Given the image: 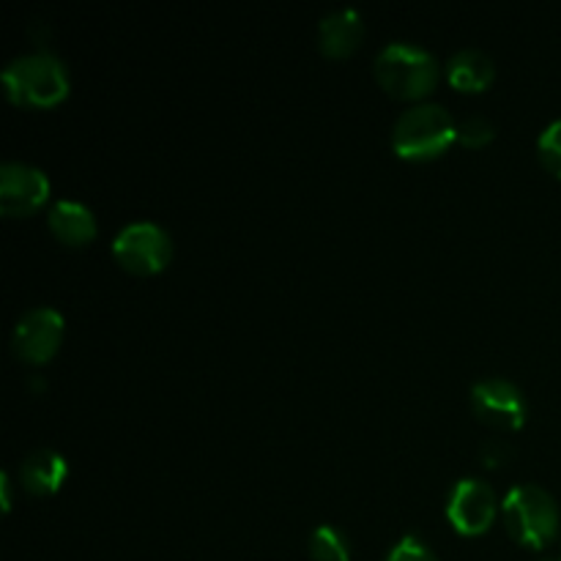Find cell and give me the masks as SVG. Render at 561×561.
I'll list each match as a JSON object with an SVG mask.
<instances>
[{
  "label": "cell",
  "instance_id": "6da1fadb",
  "mask_svg": "<svg viewBox=\"0 0 561 561\" xmlns=\"http://www.w3.org/2000/svg\"><path fill=\"white\" fill-rule=\"evenodd\" d=\"M3 88L16 107L44 110L69 96V75L55 55L31 53L5 66Z\"/></svg>",
  "mask_w": 561,
  "mask_h": 561
},
{
  "label": "cell",
  "instance_id": "7a4b0ae2",
  "mask_svg": "<svg viewBox=\"0 0 561 561\" xmlns=\"http://www.w3.org/2000/svg\"><path fill=\"white\" fill-rule=\"evenodd\" d=\"M458 140V124L442 104H416L405 110L392 129V148L409 162H431L444 157Z\"/></svg>",
  "mask_w": 561,
  "mask_h": 561
},
{
  "label": "cell",
  "instance_id": "3957f363",
  "mask_svg": "<svg viewBox=\"0 0 561 561\" xmlns=\"http://www.w3.org/2000/svg\"><path fill=\"white\" fill-rule=\"evenodd\" d=\"M376 80L389 96L414 102L433 93L438 82V64L416 44H389L376 58Z\"/></svg>",
  "mask_w": 561,
  "mask_h": 561
},
{
  "label": "cell",
  "instance_id": "277c9868",
  "mask_svg": "<svg viewBox=\"0 0 561 561\" xmlns=\"http://www.w3.org/2000/svg\"><path fill=\"white\" fill-rule=\"evenodd\" d=\"M504 526L520 548L540 551L559 531L557 499L540 485H518L504 499Z\"/></svg>",
  "mask_w": 561,
  "mask_h": 561
},
{
  "label": "cell",
  "instance_id": "5b68a950",
  "mask_svg": "<svg viewBox=\"0 0 561 561\" xmlns=\"http://www.w3.org/2000/svg\"><path fill=\"white\" fill-rule=\"evenodd\" d=\"M113 255L121 268L137 277H151L168 268L173 257V241L159 225L135 222L121 230L113 241Z\"/></svg>",
  "mask_w": 561,
  "mask_h": 561
},
{
  "label": "cell",
  "instance_id": "8992f818",
  "mask_svg": "<svg viewBox=\"0 0 561 561\" xmlns=\"http://www.w3.org/2000/svg\"><path fill=\"white\" fill-rule=\"evenodd\" d=\"M471 409L482 425L493 431L515 433L526 422V400L518 387L504 378H488V381L474 383L471 389Z\"/></svg>",
  "mask_w": 561,
  "mask_h": 561
},
{
  "label": "cell",
  "instance_id": "52a82bcc",
  "mask_svg": "<svg viewBox=\"0 0 561 561\" xmlns=\"http://www.w3.org/2000/svg\"><path fill=\"white\" fill-rule=\"evenodd\" d=\"M64 343V318L49 307H36L20 318L11 348L27 365H47Z\"/></svg>",
  "mask_w": 561,
  "mask_h": 561
},
{
  "label": "cell",
  "instance_id": "ba28073f",
  "mask_svg": "<svg viewBox=\"0 0 561 561\" xmlns=\"http://www.w3.org/2000/svg\"><path fill=\"white\" fill-rule=\"evenodd\" d=\"M49 201V181L38 168L22 162H5L0 168V214L3 217H31Z\"/></svg>",
  "mask_w": 561,
  "mask_h": 561
},
{
  "label": "cell",
  "instance_id": "9c48e42d",
  "mask_svg": "<svg viewBox=\"0 0 561 561\" xmlns=\"http://www.w3.org/2000/svg\"><path fill=\"white\" fill-rule=\"evenodd\" d=\"M453 529L463 537L485 535L496 520V496L480 480H460L447 504Z\"/></svg>",
  "mask_w": 561,
  "mask_h": 561
},
{
  "label": "cell",
  "instance_id": "30bf717a",
  "mask_svg": "<svg viewBox=\"0 0 561 561\" xmlns=\"http://www.w3.org/2000/svg\"><path fill=\"white\" fill-rule=\"evenodd\" d=\"M362 38H365V22H362L359 11H334V14L323 16L318 25V44L327 58H348L359 49Z\"/></svg>",
  "mask_w": 561,
  "mask_h": 561
},
{
  "label": "cell",
  "instance_id": "8fae6325",
  "mask_svg": "<svg viewBox=\"0 0 561 561\" xmlns=\"http://www.w3.org/2000/svg\"><path fill=\"white\" fill-rule=\"evenodd\" d=\"M69 477V463L55 449H36L20 466V482L31 496H53Z\"/></svg>",
  "mask_w": 561,
  "mask_h": 561
},
{
  "label": "cell",
  "instance_id": "7c38bea8",
  "mask_svg": "<svg viewBox=\"0 0 561 561\" xmlns=\"http://www.w3.org/2000/svg\"><path fill=\"white\" fill-rule=\"evenodd\" d=\"M55 239L66 247H85L96 239V219L82 203L60 201L55 203L47 217Z\"/></svg>",
  "mask_w": 561,
  "mask_h": 561
},
{
  "label": "cell",
  "instance_id": "4fadbf2b",
  "mask_svg": "<svg viewBox=\"0 0 561 561\" xmlns=\"http://www.w3.org/2000/svg\"><path fill=\"white\" fill-rule=\"evenodd\" d=\"M496 77V66L480 49H463L453 55L447 64V80L455 91L460 93H482L491 88Z\"/></svg>",
  "mask_w": 561,
  "mask_h": 561
},
{
  "label": "cell",
  "instance_id": "5bb4252c",
  "mask_svg": "<svg viewBox=\"0 0 561 561\" xmlns=\"http://www.w3.org/2000/svg\"><path fill=\"white\" fill-rule=\"evenodd\" d=\"M312 561H351V551L345 537L332 526H318L310 537Z\"/></svg>",
  "mask_w": 561,
  "mask_h": 561
},
{
  "label": "cell",
  "instance_id": "9a60e30c",
  "mask_svg": "<svg viewBox=\"0 0 561 561\" xmlns=\"http://www.w3.org/2000/svg\"><path fill=\"white\" fill-rule=\"evenodd\" d=\"M496 137V129L482 115H469L458 124V142L463 148H485Z\"/></svg>",
  "mask_w": 561,
  "mask_h": 561
},
{
  "label": "cell",
  "instance_id": "2e32d148",
  "mask_svg": "<svg viewBox=\"0 0 561 561\" xmlns=\"http://www.w3.org/2000/svg\"><path fill=\"white\" fill-rule=\"evenodd\" d=\"M537 151H540L542 164H546L557 179H561V118L553 121V124L542 131L540 142H537Z\"/></svg>",
  "mask_w": 561,
  "mask_h": 561
},
{
  "label": "cell",
  "instance_id": "e0dca14e",
  "mask_svg": "<svg viewBox=\"0 0 561 561\" xmlns=\"http://www.w3.org/2000/svg\"><path fill=\"white\" fill-rule=\"evenodd\" d=\"M389 561H438L436 553L416 537H403L389 553Z\"/></svg>",
  "mask_w": 561,
  "mask_h": 561
},
{
  "label": "cell",
  "instance_id": "ac0fdd59",
  "mask_svg": "<svg viewBox=\"0 0 561 561\" xmlns=\"http://www.w3.org/2000/svg\"><path fill=\"white\" fill-rule=\"evenodd\" d=\"M507 458H510V449L499 442L485 444V447L480 449V463L485 466V469H499V466L507 463Z\"/></svg>",
  "mask_w": 561,
  "mask_h": 561
},
{
  "label": "cell",
  "instance_id": "d6986e66",
  "mask_svg": "<svg viewBox=\"0 0 561 561\" xmlns=\"http://www.w3.org/2000/svg\"><path fill=\"white\" fill-rule=\"evenodd\" d=\"M0 493H3V510L9 513L11 510V482H9V474L0 477Z\"/></svg>",
  "mask_w": 561,
  "mask_h": 561
},
{
  "label": "cell",
  "instance_id": "ffe728a7",
  "mask_svg": "<svg viewBox=\"0 0 561 561\" xmlns=\"http://www.w3.org/2000/svg\"><path fill=\"white\" fill-rule=\"evenodd\" d=\"M542 561H561V559H542Z\"/></svg>",
  "mask_w": 561,
  "mask_h": 561
}]
</instances>
